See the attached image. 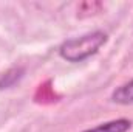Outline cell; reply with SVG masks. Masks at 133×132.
<instances>
[{
  "label": "cell",
  "mask_w": 133,
  "mask_h": 132,
  "mask_svg": "<svg viewBox=\"0 0 133 132\" xmlns=\"http://www.w3.org/2000/svg\"><path fill=\"white\" fill-rule=\"evenodd\" d=\"M107 40H108L107 33L96 30V31H90L82 36L64 40L57 51L64 61L71 62V64H77V62H84L85 59L95 56L107 44Z\"/></svg>",
  "instance_id": "1"
},
{
  "label": "cell",
  "mask_w": 133,
  "mask_h": 132,
  "mask_svg": "<svg viewBox=\"0 0 133 132\" xmlns=\"http://www.w3.org/2000/svg\"><path fill=\"white\" fill-rule=\"evenodd\" d=\"M132 129V121L127 118H116L101 123L95 128H88L82 132H129Z\"/></svg>",
  "instance_id": "2"
},
{
  "label": "cell",
  "mask_w": 133,
  "mask_h": 132,
  "mask_svg": "<svg viewBox=\"0 0 133 132\" xmlns=\"http://www.w3.org/2000/svg\"><path fill=\"white\" fill-rule=\"evenodd\" d=\"M25 76V68L20 65L11 67L8 68L5 73L0 75V90H6L14 87L16 84H19Z\"/></svg>",
  "instance_id": "3"
},
{
  "label": "cell",
  "mask_w": 133,
  "mask_h": 132,
  "mask_svg": "<svg viewBox=\"0 0 133 132\" xmlns=\"http://www.w3.org/2000/svg\"><path fill=\"white\" fill-rule=\"evenodd\" d=\"M111 101L121 106H129L133 104V79H130L129 82L116 87L111 92Z\"/></svg>",
  "instance_id": "4"
}]
</instances>
